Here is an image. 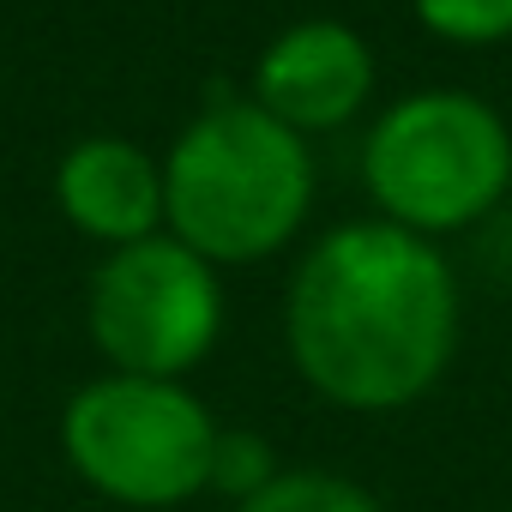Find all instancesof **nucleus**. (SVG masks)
<instances>
[{"label":"nucleus","mask_w":512,"mask_h":512,"mask_svg":"<svg viewBox=\"0 0 512 512\" xmlns=\"http://www.w3.org/2000/svg\"><path fill=\"white\" fill-rule=\"evenodd\" d=\"M235 512H386V506L338 470H278L272 482L241 494Z\"/></svg>","instance_id":"8"},{"label":"nucleus","mask_w":512,"mask_h":512,"mask_svg":"<svg viewBox=\"0 0 512 512\" xmlns=\"http://www.w3.org/2000/svg\"><path fill=\"white\" fill-rule=\"evenodd\" d=\"M55 205L79 235L103 247L151 241L163 235V163L115 133L79 139L55 169Z\"/></svg>","instance_id":"7"},{"label":"nucleus","mask_w":512,"mask_h":512,"mask_svg":"<svg viewBox=\"0 0 512 512\" xmlns=\"http://www.w3.org/2000/svg\"><path fill=\"white\" fill-rule=\"evenodd\" d=\"M464 296L446 253L386 217L326 229L290 278L284 344L308 392L356 416L410 410L458 356Z\"/></svg>","instance_id":"1"},{"label":"nucleus","mask_w":512,"mask_h":512,"mask_svg":"<svg viewBox=\"0 0 512 512\" xmlns=\"http://www.w3.org/2000/svg\"><path fill=\"white\" fill-rule=\"evenodd\" d=\"M374 97V49L344 19H296L253 61V103L284 127L332 133L350 127Z\"/></svg>","instance_id":"6"},{"label":"nucleus","mask_w":512,"mask_h":512,"mask_svg":"<svg viewBox=\"0 0 512 512\" xmlns=\"http://www.w3.org/2000/svg\"><path fill=\"white\" fill-rule=\"evenodd\" d=\"M308 211L314 151L253 97H211L163 157V229L217 272L272 260Z\"/></svg>","instance_id":"2"},{"label":"nucleus","mask_w":512,"mask_h":512,"mask_svg":"<svg viewBox=\"0 0 512 512\" xmlns=\"http://www.w3.org/2000/svg\"><path fill=\"white\" fill-rule=\"evenodd\" d=\"M85 326L109 374L187 380L223 338V278L169 229L109 247L85 290Z\"/></svg>","instance_id":"5"},{"label":"nucleus","mask_w":512,"mask_h":512,"mask_svg":"<svg viewBox=\"0 0 512 512\" xmlns=\"http://www.w3.org/2000/svg\"><path fill=\"white\" fill-rule=\"evenodd\" d=\"M416 19L458 49H488L512 37V0H416Z\"/></svg>","instance_id":"9"},{"label":"nucleus","mask_w":512,"mask_h":512,"mask_svg":"<svg viewBox=\"0 0 512 512\" xmlns=\"http://www.w3.org/2000/svg\"><path fill=\"white\" fill-rule=\"evenodd\" d=\"M362 181L386 223L428 241L458 235L506 199L512 127L470 91H416L368 127Z\"/></svg>","instance_id":"4"},{"label":"nucleus","mask_w":512,"mask_h":512,"mask_svg":"<svg viewBox=\"0 0 512 512\" xmlns=\"http://www.w3.org/2000/svg\"><path fill=\"white\" fill-rule=\"evenodd\" d=\"M217 446L223 428L187 380L97 374L61 410L67 470L127 512H169L217 488Z\"/></svg>","instance_id":"3"}]
</instances>
